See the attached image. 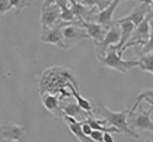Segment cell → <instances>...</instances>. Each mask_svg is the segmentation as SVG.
Returning <instances> with one entry per match:
<instances>
[{"mask_svg": "<svg viewBox=\"0 0 153 142\" xmlns=\"http://www.w3.org/2000/svg\"><path fill=\"white\" fill-rule=\"evenodd\" d=\"M62 118L68 123V127H69L70 132L73 134L74 137L77 138L80 142H96V141H93L91 138L87 137V135L83 132V128H82V123H80V121H77L76 118L70 117V115H63Z\"/></svg>", "mask_w": 153, "mask_h": 142, "instance_id": "cell-14", "label": "cell"}, {"mask_svg": "<svg viewBox=\"0 0 153 142\" xmlns=\"http://www.w3.org/2000/svg\"><path fill=\"white\" fill-rule=\"evenodd\" d=\"M115 21L120 24V27H121V41H120V44H117V48L120 51L131 38V35H132V32H134V30H135V25H134V23L126 21V20H122V19H118V20H115Z\"/></svg>", "mask_w": 153, "mask_h": 142, "instance_id": "cell-16", "label": "cell"}, {"mask_svg": "<svg viewBox=\"0 0 153 142\" xmlns=\"http://www.w3.org/2000/svg\"><path fill=\"white\" fill-rule=\"evenodd\" d=\"M60 23V9L53 3L49 6H41V28L42 31L49 30Z\"/></svg>", "mask_w": 153, "mask_h": 142, "instance_id": "cell-7", "label": "cell"}, {"mask_svg": "<svg viewBox=\"0 0 153 142\" xmlns=\"http://www.w3.org/2000/svg\"><path fill=\"white\" fill-rule=\"evenodd\" d=\"M100 61V64L107 66L110 69H114V70H118L121 73H126L128 70L134 68V66H138L139 62L138 61H124L118 55V48L117 45H110L108 49L105 52V56H102Z\"/></svg>", "mask_w": 153, "mask_h": 142, "instance_id": "cell-3", "label": "cell"}, {"mask_svg": "<svg viewBox=\"0 0 153 142\" xmlns=\"http://www.w3.org/2000/svg\"><path fill=\"white\" fill-rule=\"evenodd\" d=\"M153 52V17L150 20V34H149V40L146 42V45L142 46V52L139 55H145V54H150Z\"/></svg>", "mask_w": 153, "mask_h": 142, "instance_id": "cell-21", "label": "cell"}, {"mask_svg": "<svg viewBox=\"0 0 153 142\" xmlns=\"http://www.w3.org/2000/svg\"><path fill=\"white\" fill-rule=\"evenodd\" d=\"M91 108H93V115L96 118L107 120L110 125L117 127V128L120 129L121 134H124L126 137L135 138V139H139L140 138L139 134L128 125V111H129V108L122 110V111H111L98 99L91 100Z\"/></svg>", "mask_w": 153, "mask_h": 142, "instance_id": "cell-1", "label": "cell"}, {"mask_svg": "<svg viewBox=\"0 0 153 142\" xmlns=\"http://www.w3.org/2000/svg\"><path fill=\"white\" fill-rule=\"evenodd\" d=\"M10 1V6H11V9L16 10V14L19 16L21 11H23L25 7H28L30 6V3H28V0H9Z\"/></svg>", "mask_w": 153, "mask_h": 142, "instance_id": "cell-22", "label": "cell"}, {"mask_svg": "<svg viewBox=\"0 0 153 142\" xmlns=\"http://www.w3.org/2000/svg\"><path fill=\"white\" fill-rule=\"evenodd\" d=\"M153 108L145 111L143 105H138L136 108L131 107L128 111V125L132 129H142V131H150L153 132V121L150 120V114Z\"/></svg>", "mask_w": 153, "mask_h": 142, "instance_id": "cell-4", "label": "cell"}, {"mask_svg": "<svg viewBox=\"0 0 153 142\" xmlns=\"http://www.w3.org/2000/svg\"><path fill=\"white\" fill-rule=\"evenodd\" d=\"M145 101H146V103H149V104H150V107H152V108H153V101H152V100H148V99H146V100H145Z\"/></svg>", "mask_w": 153, "mask_h": 142, "instance_id": "cell-28", "label": "cell"}, {"mask_svg": "<svg viewBox=\"0 0 153 142\" xmlns=\"http://www.w3.org/2000/svg\"><path fill=\"white\" fill-rule=\"evenodd\" d=\"M59 24L62 27V35L68 49L83 40H90L87 31L83 27H80L77 21H60Z\"/></svg>", "mask_w": 153, "mask_h": 142, "instance_id": "cell-5", "label": "cell"}, {"mask_svg": "<svg viewBox=\"0 0 153 142\" xmlns=\"http://www.w3.org/2000/svg\"><path fill=\"white\" fill-rule=\"evenodd\" d=\"M149 10H150V3H148L146 0L143 1H140L138 4L134 6V9L131 10V13L125 17H122V20H126V21H131V23H134V25H139L140 21L146 17V14L149 13Z\"/></svg>", "mask_w": 153, "mask_h": 142, "instance_id": "cell-11", "label": "cell"}, {"mask_svg": "<svg viewBox=\"0 0 153 142\" xmlns=\"http://www.w3.org/2000/svg\"><path fill=\"white\" fill-rule=\"evenodd\" d=\"M77 1L82 3L83 6H87V7H97L98 11H101L107 6L111 4L112 0H77Z\"/></svg>", "mask_w": 153, "mask_h": 142, "instance_id": "cell-19", "label": "cell"}, {"mask_svg": "<svg viewBox=\"0 0 153 142\" xmlns=\"http://www.w3.org/2000/svg\"><path fill=\"white\" fill-rule=\"evenodd\" d=\"M153 17V10L150 9L149 10V13L146 14V17H145L142 21H140L139 25H136L132 32V35L131 38L128 40L125 45L122 46L120 51H118V55H122V52H125L128 48L131 46H143L146 45V42L149 40V34H150V20Z\"/></svg>", "mask_w": 153, "mask_h": 142, "instance_id": "cell-2", "label": "cell"}, {"mask_svg": "<svg viewBox=\"0 0 153 142\" xmlns=\"http://www.w3.org/2000/svg\"><path fill=\"white\" fill-rule=\"evenodd\" d=\"M122 1H126V0H122ZM139 1H143V0H139Z\"/></svg>", "mask_w": 153, "mask_h": 142, "instance_id": "cell-31", "label": "cell"}, {"mask_svg": "<svg viewBox=\"0 0 153 142\" xmlns=\"http://www.w3.org/2000/svg\"><path fill=\"white\" fill-rule=\"evenodd\" d=\"M79 25L87 31L88 37H90V40H93L94 44L101 42L105 38L107 31L110 30V25H102V24H97L93 21H82V23H79Z\"/></svg>", "mask_w": 153, "mask_h": 142, "instance_id": "cell-10", "label": "cell"}, {"mask_svg": "<svg viewBox=\"0 0 153 142\" xmlns=\"http://www.w3.org/2000/svg\"><path fill=\"white\" fill-rule=\"evenodd\" d=\"M56 4L60 9V21H77L72 10V6H69V0H58Z\"/></svg>", "mask_w": 153, "mask_h": 142, "instance_id": "cell-17", "label": "cell"}, {"mask_svg": "<svg viewBox=\"0 0 153 142\" xmlns=\"http://www.w3.org/2000/svg\"><path fill=\"white\" fill-rule=\"evenodd\" d=\"M42 42L45 44H53V45L59 46L60 49H68V46L65 45V41H63V35H62V27L60 24H56L49 30H45L42 31V35L39 38Z\"/></svg>", "mask_w": 153, "mask_h": 142, "instance_id": "cell-9", "label": "cell"}, {"mask_svg": "<svg viewBox=\"0 0 153 142\" xmlns=\"http://www.w3.org/2000/svg\"><path fill=\"white\" fill-rule=\"evenodd\" d=\"M90 114H93V113H88V111L83 110V108H82L77 103H74V101L60 103V117L70 115V117H73V118H76V120L79 118V121H82V120L87 118Z\"/></svg>", "mask_w": 153, "mask_h": 142, "instance_id": "cell-12", "label": "cell"}, {"mask_svg": "<svg viewBox=\"0 0 153 142\" xmlns=\"http://www.w3.org/2000/svg\"><path fill=\"white\" fill-rule=\"evenodd\" d=\"M42 104L48 111H51L52 114L60 117V101L59 97L52 93H44L42 94Z\"/></svg>", "mask_w": 153, "mask_h": 142, "instance_id": "cell-15", "label": "cell"}, {"mask_svg": "<svg viewBox=\"0 0 153 142\" xmlns=\"http://www.w3.org/2000/svg\"><path fill=\"white\" fill-rule=\"evenodd\" d=\"M121 1L122 0H112L110 6H107L105 9L101 10V11H97L96 16L93 17V23L102 24V25H111L114 11H115V9L118 7V4H120Z\"/></svg>", "mask_w": 153, "mask_h": 142, "instance_id": "cell-13", "label": "cell"}, {"mask_svg": "<svg viewBox=\"0 0 153 142\" xmlns=\"http://www.w3.org/2000/svg\"><path fill=\"white\" fill-rule=\"evenodd\" d=\"M145 142H152V141H150V139H146V141H145Z\"/></svg>", "mask_w": 153, "mask_h": 142, "instance_id": "cell-30", "label": "cell"}, {"mask_svg": "<svg viewBox=\"0 0 153 142\" xmlns=\"http://www.w3.org/2000/svg\"><path fill=\"white\" fill-rule=\"evenodd\" d=\"M58 0H44V3H42V6H49V4H53V3H56Z\"/></svg>", "mask_w": 153, "mask_h": 142, "instance_id": "cell-27", "label": "cell"}, {"mask_svg": "<svg viewBox=\"0 0 153 142\" xmlns=\"http://www.w3.org/2000/svg\"><path fill=\"white\" fill-rule=\"evenodd\" d=\"M14 141V142H30L25 135V128L17 124H6L0 127V142Z\"/></svg>", "mask_w": 153, "mask_h": 142, "instance_id": "cell-8", "label": "cell"}, {"mask_svg": "<svg viewBox=\"0 0 153 142\" xmlns=\"http://www.w3.org/2000/svg\"><path fill=\"white\" fill-rule=\"evenodd\" d=\"M80 123H82V128H83V132L86 134L87 137H90V134H91V131H93V128H91V127H90V125H88V124L86 123L84 120H82Z\"/></svg>", "mask_w": 153, "mask_h": 142, "instance_id": "cell-25", "label": "cell"}, {"mask_svg": "<svg viewBox=\"0 0 153 142\" xmlns=\"http://www.w3.org/2000/svg\"><path fill=\"white\" fill-rule=\"evenodd\" d=\"M10 9H11V6H10L9 0H0V17L4 16Z\"/></svg>", "mask_w": 153, "mask_h": 142, "instance_id": "cell-24", "label": "cell"}, {"mask_svg": "<svg viewBox=\"0 0 153 142\" xmlns=\"http://www.w3.org/2000/svg\"><path fill=\"white\" fill-rule=\"evenodd\" d=\"M150 9L153 10V0H150Z\"/></svg>", "mask_w": 153, "mask_h": 142, "instance_id": "cell-29", "label": "cell"}, {"mask_svg": "<svg viewBox=\"0 0 153 142\" xmlns=\"http://www.w3.org/2000/svg\"><path fill=\"white\" fill-rule=\"evenodd\" d=\"M104 142H114L112 139V135L108 132H104Z\"/></svg>", "mask_w": 153, "mask_h": 142, "instance_id": "cell-26", "label": "cell"}, {"mask_svg": "<svg viewBox=\"0 0 153 142\" xmlns=\"http://www.w3.org/2000/svg\"><path fill=\"white\" fill-rule=\"evenodd\" d=\"M90 138L96 142H104V132L101 131H97V129H93L91 134H90Z\"/></svg>", "mask_w": 153, "mask_h": 142, "instance_id": "cell-23", "label": "cell"}, {"mask_svg": "<svg viewBox=\"0 0 153 142\" xmlns=\"http://www.w3.org/2000/svg\"><path fill=\"white\" fill-rule=\"evenodd\" d=\"M121 41V27L117 21H112L110 25V30L107 31L105 38L101 42H96V56L97 59H101L102 56H105V52L110 45H117Z\"/></svg>", "mask_w": 153, "mask_h": 142, "instance_id": "cell-6", "label": "cell"}, {"mask_svg": "<svg viewBox=\"0 0 153 142\" xmlns=\"http://www.w3.org/2000/svg\"><path fill=\"white\" fill-rule=\"evenodd\" d=\"M152 100L153 101V89H145V90H142V92L139 93V96L135 99V103H134V108H136L138 105L142 103V100Z\"/></svg>", "mask_w": 153, "mask_h": 142, "instance_id": "cell-20", "label": "cell"}, {"mask_svg": "<svg viewBox=\"0 0 153 142\" xmlns=\"http://www.w3.org/2000/svg\"><path fill=\"white\" fill-rule=\"evenodd\" d=\"M138 62H139L138 68H140L142 70H145V72L153 73V52L145 54V55H139Z\"/></svg>", "mask_w": 153, "mask_h": 142, "instance_id": "cell-18", "label": "cell"}]
</instances>
